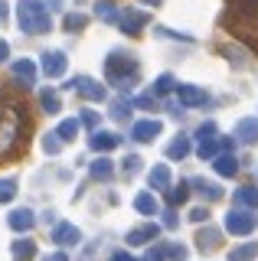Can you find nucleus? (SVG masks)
I'll list each match as a JSON object with an SVG mask.
<instances>
[{"mask_svg":"<svg viewBox=\"0 0 258 261\" xmlns=\"http://www.w3.org/2000/svg\"><path fill=\"white\" fill-rule=\"evenodd\" d=\"M27 134H30L27 105L0 92V160H10L20 150H27Z\"/></svg>","mask_w":258,"mask_h":261,"instance_id":"f257e3e1","label":"nucleus"},{"mask_svg":"<svg viewBox=\"0 0 258 261\" xmlns=\"http://www.w3.org/2000/svg\"><path fill=\"white\" fill-rule=\"evenodd\" d=\"M222 27L258 56V0H225Z\"/></svg>","mask_w":258,"mask_h":261,"instance_id":"f03ea898","label":"nucleus"},{"mask_svg":"<svg viewBox=\"0 0 258 261\" xmlns=\"http://www.w3.org/2000/svg\"><path fill=\"white\" fill-rule=\"evenodd\" d=\"M10 193H13V190H10V183H0V199H7Z\"/></svg>","mask_w":258,"mask_h":261,"instance_id":"7ed1b4c3","label":"nucleus"},{"mask_svg":"<svg viewBox=\"0 0 258 261\" xmlns=\"http://www.w3.org/2000/svg\"><path fill=\"white\" fill-rule=\"evenodd\" d=\"M4 53H7V46H4V43H0V59H4Z\"/></svg>","mask_w":258,"mask_h":261,"instance_id":"20e7f679","label":"nucleus"}]
</instances>
